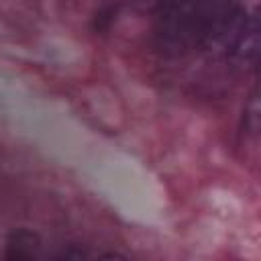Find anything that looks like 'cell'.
Wrapping results in <instances>:
<instances>
[{
	"label": "cell",
	"instance_id": "1",
	"mask_svg": "<svg viewBox=\"0 0 261 261\" xmlns=\"http://www.w3.org/2000/svg\"><path fill=\"white\" fill-rule=\"evenodd\" d=\"M214 0H159L153 16V37L161 53L179 57L208 43Z\"/></svg>",
	"mask_w": 261,
	"mask_h": 261
},
{
	"label": "cell",
	"instance_id": "2",
	"mask_svg": "<svg viewBox=\"0 0 261 261\" xmlns=\"http://www.w3.org/2000/svg\"><path fill=\"white\" fill-rule=\"evenodd\" d=\"M208 43L226 55L251 59L259 45V0H214Z\"/></svg>",
	"mask_w": 261,
	"mask_h": 261
},
{
	"label": "cell",
	"instance_id": "3",
	"mask_svg": "<svg viewBox=\"0 0 261 261\" xmlns=\"http://www.w3.org/2000/svg\"><path fill=\"white\" fill-rule=\"evenodd\" d=\"M41 237L29 228H14L6 239V259H35L41 253Z\"/></svg>",
	"mask_w": 261,
	"mask_h": 261
},
{
	"label": "cell",
	"instance_id": "4",
	"mask_svg": "<svg viewBox=\"0 0 261 261\" xmlns=\"http://www.w3.org/2000/svg\"><path fill=\"white\" fill-rule=\"evenodd\" d=\"M116 12H118V8L114 4H108L102 10H98V14L94 16V31H106L112 24V20L116 18Z\"/></svg>",
	"mask_w": 261,
	"mask_h": 261
}]
</instances>
